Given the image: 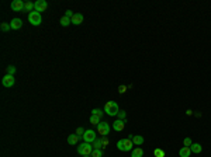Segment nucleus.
Returning a JSON list of instances; mask_svg holds the SVG:
<instances>
[{
  "instance_id": "f257e3e1",
  "label": "nucleus",
  "mask_w": 211,
  "mask_h": 157,
  "mask_svg": "<svg viewBox=\"0 0 211 157\" xmlns=\"http://www.w3.org/2000/svg\"><path fill=\"white\" fill-rule=\"evenodd\" d=\"M104 112L107 115H110V117H115L120 112V107H118V104L115 101H109L104 105Z\"/></svg>"
},
{
  "instance_id": "f03ea898",
  "label": "nucleus",
  "mask_w": 211,
  "mask_h": 157,
  "mask_svg": "<svg viewBox=\"0 0 211 157\" xmlns=\"http://www.w3.org/2000/svg\"><path fill=\"white\" fill-rule=\"evenodd\" d=\"M76 150H78V153H79L80 156H92V153H93L94 149H93V146H92L90 143H86V142H84V143H82V144L78 146Z\"/></svg>"
},
{
  "instance_id": "7ed1b4c3",
  "label": "nucleus",
  "mask_w": 211,
  "mask_h": 157,
  "mask_svg": "<svg viewBox=\"0 0 211 157\" xmlns=\"http://www.w3.org/2000/svg\"><path fill=\"white\" fill-rule=\"evenodd\" d=\"M117 149L121 152H130L132 150V140L131 139H121L117 142Z\"/></svg>"
},
{
  "instance_id": "20e7f679",
  "label": "nucleus",
  "mask_w": 211,
  "mask_h": 157,
  "mask_svg": "<svg viewBox=\"0 0 211 157\" xmlns=\"http://www.w3.org/2000/svg\"><path fill=\"white\" fill-rule=\"evenodd\" d=\"M28 21L31 23V25H40L41 23H42V17H41V13H38V11H31L30 14H28Z\"/></svg>"
},
{
  "instance_id": "39448f33",
  "label": "nucleus",
  "mask_w": 211,
  "mask_h": 157,
  "mask_svg": "<svg viewBox=\"0 0 211 157\" xmlns=\"http://www.w3.org/2000/svg\"><path fill=\"white\" fill-rule=\"evenodd\" d=\"M83 140L86 142V143H93L94 140L97 139L96 138V132L94 131H92V129H89V131H84V133H83Z\"/></svg>"
},
{
  "instance_id": "423d86ee",
  "label": "nucleus",
  "mask_w": 211,
  "mask_h": 157,
  "mask_svg": "<svg viewBox=\"0 0 211 157\" xmlns=\"http://www.w3.org/2000/svg\"><path fill=\"white\" fill-rule=\"evenodd\" d=\"M97 131H98V135L107 136V135L110 133V125L107 122H100L97 125Z\"/></svg>"
},
{
  "instance_id": "0eeeda50",
  "label": "nucleus",
  "mask_w": 211,
  "mask_h": 157,
  "mask_svg": "<svg viewBox=\"0 0 211 157\" xmlns=\"http://www.w3.org/2000/svg\"><path fill=\"white\" fill-rule=\"evenodd\" d=\"M24 6H25V3L23 0H14L10 4V7H11L13 11H24Z\"/></svg>"
},
{
  "instance_id": "6e6552de",
  "label": "nucleus",
  "mask_w": 211,
  "mask_h": 157,
  "mask_svg": "<svg viewBox=\"0 0 211 157\" xmlns=\"http://www.w3.org/2000/svg\"><path fill=\"white\" fill-rule=\"evenodd\" d=\"M1 84L4 86V87H11V86H14V77L13 76H10V74H6L3 79H1Z\"/></svg>"
},
{
  "instance_id": "1a4fd4ad",
  "label": "nucleus",
  "mask_w": 211,
  "mask_h": 157,
  "mask_svg": "<svg viewBox=\"0 0 211 157\" xmlns=\"http://www.w3.org/2000/svg\"><path fill=\"white\" fill-rule=\"evenodd\" d=\"M47 7H48V3H47L45 0H37V1H35V11H38V13L45 11Z\"/></svg>"
},
{
  "instance_id": "9d476101",
  "label": "nucleus",
  "mask_w": 211,
  "mask_h": 157,
  "mask_svg": "<svg viewBox=\"0 0 211 157\" xmlns=\"http://www.w3.org/2000/svg\"><path fill=\"white\" fill-rule=\"evenodd\" d=\"M124 128H125V121L117 119V121L113 123V129H114V131H117V132H121V131H124Z\"/></svg>"
},
{
  "instance_id": "9b49d317",
  "label": "nucleus",
  "mask_w": 211,
  "mask_h": 157,
  "mask_svg": "<svg viewBox=\"0 0 211 157\" xmlns=\"http://www.w3.org/2000/svg\"><path fill=\"white\" fill-rule=\"evenodd\" d=\"M10 27H11V30H20L23 27V21L20 18H13L10 23Z\"/></svg>"
},
{
  "instance_id": "f8f14e48",
  "label": "nucleus",
  "mask_w": 211,
  "mask_h": 157,
  "mask_svg": "<svg viewBox=\"0 0 211 157\" xmlns=\"http://www.w3.org/2000/svg\"><path fill=\"white\" fill-rule=\"evenodd\" d=\"M72 20V24H75V25H80L82 23H83V14L80 13H75V16L70 18Z\"/></svg>"
},
{
  "instance_id": "ddd939ff",
  "label": "nucleus",
  "mask_w": 211,
  "mask_h": 157,
  "mask_svg": "<svg viewBox=\"0 0 211 157\" xmlns=\"http://www.w3.org/2000/svg\"><path fill=\"white\" fill-rule=\"evenodd\" d=\"M192 154V150H190V147H182L180 150H179V156L180 157H190Z\"/></svg>"
},
{
  "instance_id": "4468645a",
  "label": "nucleus",
  "mask_w": 211,
  "mask_h": 157,
  "mask_svg": "<svg viewBox=\"0 0 211 157\" xmlns=\"http://www.w3.org/2000/svg\"><path fill=\"white\" fill-rule=\"evenodd\" d=\"M190 150H192V153H201V150H203V147H201V144H198V143H193L192 146H190Z\"/></svg>"
},
{
  "instance_id": "2eb2a0df",
  "label": "nucleus",
  "mask_w": 211,
  "mask_h": 157,
  "mask_svg": "<svg viewBox=\"0 0 211 157\" xmlns=\"http://www.w3.org/2000/svg\"><path fill=\"white\" fill-rule=\"evenodd\" d=\"M78 142H79V136H78L76 133L68 136V143H69V144H78Z\"/></svg>"
},
{
  "instance_id": "dca6fc26",
  "label": "nucleus",
  "mask_w": 211,
  "mask_h": 157,
  "mask_svg": "<svg viewBox=\"0 0 211 157\" xmlns=\"http://www.w3.org/2000/svg\"><path fill=\"white\" fill-rule=\"evenodd\" d=\"M132 143L137 144V146H141L144 143V138L141 135H135V136H132Z\"/></svg>"
},
{
  "instance_id": "f3484780",
  "label": "nucleus",
  "mask_w": 211,
  "mask_h": 157,
  "mask_svg": "<svg viewBox=\"0 0 211 157\" xmlns=\"http://www.w3.org/2000/svg\"><path fill=\"white\" fill-rule=\"evenodd\" d=\"M35 11V3H33V1H25V6H24V11Z\"/></svg>"
},
{
  "instance_id": "a211bd4d",
  "label": "nucleus",
  "mask_w": 211,
  "mask_h": 157,
  "mask_svg": "<svg viewBox=\"0 0 211 157\" xmlns=\"http://www.w3.org/2000/svg\"><path fill=\"white\" fill-rule=\"evenodd\" d=\"M144 156V150L141 149V147H137V149H134L132 150V154L131 157H142Z\"/></svg>"
},
{
  "instance_id": "6ab92c4d",
  "label": "nucleus",
  "mask_w": 211,
  "mask_h": 157,
  "mask_svg": "<svg viewBox=\"0 0 211 157\" xmlns=\"http://www.w3.org/2000/svg\"><path fill=\"white\" fill-rule=\"evenodd\" d=\"M59 23H61V25H62V27H68L69 24H72V20H70L69 17H66V16H64V17L61 18V21H59Z\"/></svg>"
},
{
  "instance_id": "aec40b11",
  "label": "nucleus",
  "mask_w": 211,
  "mask_h": 157,
  "mask_svg": "<svg viewBox=\"0 0 211 157\" xmlns=\"http://www.w3.org/2000/svg\"><path fill=\"white\" fill-rule=\"evenodd\" d=\"M92 115L93 117H97L98 119L103 117V111L100 109V108H94V109H92Z\"/></svg>"
},
{
  "instance_id": "412c9836",
  "label": "nucleus",
  "mask_w": 211,
  "mask_h": 157,
  "mask_svg": "<svg viewBox=\"0 0 211 157\" xmlns=\"http://www.w3.org/2000/svg\"><path fill=\"white\" fill-rule=\"evenodd\" d=\"M100 147H103V143H101V139H96L93 142V149L96 150V149H100Z\"/></svg>"
},
{
  "instance_id": "4be33fe9",
  "label": "nucleus",
  "mask_w": 211,
  "mask_h": 157,
  "mask_svg": "<svg viewBox=\"0 0 211 157\" xmlns=\"http://www.w3.org/2000/svg\"><path fill=\"white\" fill-rule=\"evenodd\" d=\"M6 72H7V74H10V76H13V74L16 73V68H14L13 65H10L9 68H6Z\"/></svg>"
},
{
  "instance_id": "5701e85b",
  "label": "nucleus",
  "mask_w": 211,
  "mask_h": 157,
  "mask_svg": "<svg viewBox=\"0 0 211 157\" xmlns=\"http://www.w3.org/2000/svg\"><path fill=\"white\" fill-rule=\"evenodd\" d=\"M89 121H90V123H92V125H96V126H97L98 123H100V119H98L97 117H93V115L90 117V119H89Z\"/></svg>"
},
{
  "instance_id": "b1692460",
  "label": "nucleus",
  "mask_w": 211,
  "mask_h": 157,
  "mask_svg": "<svg viewBox=\"0 0 211 157\" xmlns=\"http://www.w3.org/2000/svg\"><path fill=\"white\" fill-rule=\"evenodd\" d=\"M92 157H103V152H101L100 149H96V150H93Z\"/></svg>"
},
{
  "instance_id": "393cba45",
  "label": "nucleus",
  "mask_w": 211,
  "mask_h": 157,
  "mask_svg": "<svg viewBox=\"0 0 211 157\" xmlns=\"http://www.w3.org/2000/svg\"><path fill=\"white\" fill-rule=\"evenodd\" d=\"M9 30H11V27H10V24H7V23H1V31H4V32H7Z\"/></svg>"
},
{
  "instance_id": "a878e982",
  "label": "nucleus",
  "mask_w": 211,
  "mask_h": 157,
  "mask_svg": "<svg viewBox=\"0 0 211 157\" xmlns=\"http://www.w3.org/2000/svg\"><path fill=\"white\" fill-rule=\"evenodd\" d=\"M153 154H155V157H165V152L161 150V149H156V150L153 152Z\"/></svg>"
},
{
  "instance_id": "bb28decb",
  "label": "nucleus",
  "mask_w": 211,
  "mask_h": 157,
  "mask_svg": "<svg viewBox=\"0 0 211 157\" xmlns=\"http://www.w3.org/2000/svg\"><path fill=\"white\" fill-rule=\"evenodd\" d=\"M183 143H184V146H186V147H190V146L193 144V143H192V139H190V138H186Z\"/></svg>"
},
{
  "instance_id": "cd10ccee",
  "label": "nucleus",
  "mask_w": 211,
  "mask_h": 157,
  "mask_svg": "<svg viewBox=\"0 0 211 157\" xmlns=\"http://www.w3.org/2000/svg\"><path fill=\"white\" fill-rule=\"evenodd\" d=\"M118 118H120L121 121H125V111H120V112H118Z\"/></svg>"
},
{
  "instance_id": "c85d7f7f",
  "label": "nucleus",
  "mask_w": 211,
  "mask_h": 157,
  "mask_svg": "<svg viewBox=\"0 0 211 157\" xmlns=\"http://www.w3.org/2000/svg\"><path fill=\"white\" fill-rule=\"evenodd\" d=\"M83 133H84V129H83V128H78V129H76V135H78L79 138L83 136Z\"/></svg>"
},
{
  "instance_id": "c756f323",
  "label": "nucleus",
  "mask_w": 211,
  "mask_h": 157,
  "mask_svg": "<svg viewBox=\"0 0 211 157\" xmlns=\"http://www.w3.org/2000/svg\"><path fill=\"white\" fill-rule=\"evenodd\" d=\"M65 16H66V17H69V18H72L73 16H75V13H73L72 10H66V11H65Z\"/></svg>"
},
{
  "instance_id": "7c9ffc66",
  "label": "nucleus",
  "mask_w": 211,
  "mask_h": 157,
  "mask_svg": "<svg viewBox=\"0 0 211 157\" xmlns=\"http://www.w3.org/2000/svg\"><path fill=\"white\" fill-rule=\"evenodd\" d=\"M101 143H103V147L109 144V140H107V136H101Z\"/></svg>"
},
{
  "instance_id": "2f4dec72",
  "label": "nucleus",
  "mask_w": 211,
  "mask_h": 157,
  "mask_svg": "<svg viewBox=\"0 0 211 157\" xmlns=\"http://www.w3.org/2000/svg\"><path fill=\"white\" fill-rule=\"evenodd\" d=\"M118 91H120V94H121V93H125V86H120V87H118Z\"/></svg>"
},
{
  "instance_id": "473e14b6",
  "label": "nucleus",
  "mask_w": 211,
  "mask_h": 157,
  "mask_svg": "<svg viewBox=\"0 0 211 157\" xmlns=\"http://www.w3.org/2000/svg\"><path fill=\"white\" fill-rule=\"evenodd\" d=\"M83 157H92V156H83Z\"/></svg>"
}]
</instances>
